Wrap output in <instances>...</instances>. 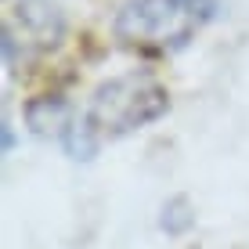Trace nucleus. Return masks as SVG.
<instances>
[{"label":"nucleus","mask_w":249,"mask_h":249,"mask_svg":"<svg viewBox=\"0 0 249 249\" xmlns=\"http://www.w3.org/2000/svg\"><path fill=\"white\" fill-rule=\"evenodd\" d=\"M213 7V0H130L116 15V36L148 51H177Z\"/></svg>","instance_id":"obj_1"},{"label":"nucleus","mask_w":249,"mask_h":249,"mask_svg":"<svg viewBox=\"0 0 249 249\" xmlns=\"http://www.w3.org/2000/svg\"><path fill=\"white\" fill-rule=\"evenodd\" d=\"M166 108H170V94L156 76L126 72V76H116V80L101 83L94 90L87 119L101 134L119 137V134H130L137 126L159 119Z\"/></svg>","instance_id":"obj_2"},{"label":"nucleus","mask_w":249,"mask_h":249,"mask_svg":"<svg viewBox=\"0 0 249 249\" xmlns=\"http://www.w3.org/2000/svg\"><path fill=\"white\" fill-rule=\"evenodd\" d=\"M25 123L33 126V134L40 137H65V130L72 126V112H69V105L62 98H36L29 101V108H25Z\"/></svg>","instance_id":"obj_3"},{"label":"nucleus","mask_w":249,"mask_h":249,"mask_svg":"<svg viewBox=\"0 0 249 249\" xmlns=\"http://www.w3.org/2000/svg\"><path fill=\"white\" fill-rule=\"evenodd\" d=\"M62 144H65L69 159L87 162V159H94V152H98V126H94L87 116H83V119H72V126L65 130Z\"/></svg>","instance_id":"obj_4"}]
</instances>
